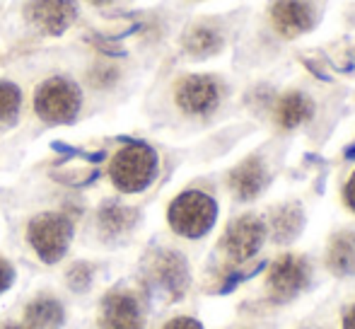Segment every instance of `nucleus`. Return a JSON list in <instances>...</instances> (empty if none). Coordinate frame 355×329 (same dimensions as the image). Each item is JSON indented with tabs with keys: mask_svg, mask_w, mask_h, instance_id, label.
Returning <instances> with one entry per match:
<instances>
[{
	"mask_svg": "<svg viewBox=\"0 0 355 329\" xmlns=\"http://www.w3.org/2000/svg\"><path fill=\"white\" fill-rule=\"evenodd\" d=\"M312 117H314V102L304 92H297V90L285 92L276 102V109H273V119H276L278 128H283V131L297 128L300 124L309 121Z\"/></svg>",
	"mask_w": 355,
	"mask_h": 329,
	"instance_id": "12",
	"label": "nucleus"
},
{
	"mask_svg": "<svg viewBox=\"0 0 355 329\" xmlns=\"http://www.w3.org/2000/svg\"><path fill=\"white\" fill-rule=\"evenodd\" d=\"M312 276L309 262L300 254H283L268 269V291L278 303L293 301L300 291H304Z\"/></svg>",
	"mask_w": 355,
	"mask_h": 329,
	"instance_id": "6",
	"label": "nucleus"
},
{
	"mask_svg": "<svg viewBox=\"0 0 355 329\" xmlns=\"http://www.w3.org/2000/svg\"><path fill=\"white\" fill-rule=\"evenodd\" d=\"M19 107H22V94L17 85L0 81V126H10L17 119Z\"/></svg>",
	"mask_w": 355,
	"mask_h": 329,
	"instance_id": "18",
	"label": "nucleus"
},
{
	"mask_svg": "<svg viewBox=\"0 0 355 329\" xmlns=\"http://www.w3.org/2000/svg\"><path fill=\"white\" fill-rule=\"evenodd\" d=\"M227 184L232 189V194L242 201H252L263 192V187L268 184V169L266 162L261 158H247L244 162H239L232 172L227 174Z\"/></svg>",
	"mask_w": 355,
	"mask_h": 329,
	"instance_id": "10",
	"label": "nucleus"
},
{
	"mask_svg": "<svg viewBox=\"0 0 355 329\" xmlns=\"http://www.w3.org/2000/svg\"><path fill=\"white\" fill-rule=\"evenodd\" d=\"M162 329H203V325L193 317H174Z\"/></svg>",
	"mask_w": 355,
	"mask_h": 329,
	"instance_id": "20",
	"label": "nucleus"
},
{
	"mask_svg": "<svg viewBox=\"0 0 355 329\" xmlns=\"http://www.w3.org/2000/svg\"><path fill=\"white\" fill-rule=\"evenodd\" d=\"M343 329H355V305L346 312V320H343Z\"/></svg>",
	"mask_w": 355,
	"mask_h": 329,
	"instance_id": "22",
	"label": "nucleus"
},
{
	"mask_svg": "<svg viewBox=\"0 0 355 329\" xmlns=\"http://www.w3.org/2000/svg\"><path fill=\"white\" fill-rule=\"evenodd\" d=\"M218 218V203L206 192H184L169 203L167 221L172 230L189 240H198L206 233H211Z\"/></svg>",
	"mask_w": 355,
	"mask_h": 329,
	"instance_id": "2",
	"label": "nucleus"
},
{
	"mask_svg": "<svg viewBox=\"0 0 355 329\" xmlns=\"http://www.w3.org/2000/svg\"><path fill=\"white\" fill-rule=\"evenodd\" d=\"M314 19L317 15L312 0H276L271 5V24L285 39L307 34L314 27Z\"/></svg>",
	"mask_w": 355,
	"mask_h": 329,
	"instance_id": "8",
	"label": "nucleus"
},
{
	"mask_svg": "<svg viewBox=\"0 0 355 329\" xmlns=\"http://www.w3.org/2000/svg\"><path fill=\"white\" fill-rule=\"evenodd\" d=\"M157 273H159V281H162L164 288L174 293V296H182L189 286V269L187 262L179 257L177 252H167L159 257L157 262Z\"/></svg>",
	"mask_w": 355,
	"mask_h": 329,
	"instance_id": "15",
	"label": "nucleus"
},
{
	"mask_svg": "<svg viewBox=\"0 0 355 329\" xmlns=\"http://www.w3.org/2000/svg\"><path fill=\"white\" fill-rule=\"evenodd\" d=\"M102 329H143L138 301L131 293H112L102 305Z\"/></svg>",
	"mask_w": 355,
	"mask_h": 329,
	"instance_id": "11",
	"label": "nucleus"
},
{
	"mask_svg": "<svg viewBox=\"0 0 355 329\" xmlns=\"http://www.w3.org/2000/svg\"><path fill=\"white\" fill-rule=\"evenodd\" d=\"M343 196H346L348 208H351V211L355 213V172L351 174V179H348L346 189H343Z\"/></svg>",
	"mask_w": 355,
	"mask_h": 329,
	"instance_id": "21",
	"label": "nucleus"
},
{
	"mask_svg": "<svg viewBox=\"0 0 355 329\" xmlns=\"http://www.w3.org/2000/svg\"><path fill=\"white\" fill-rule=\"evenodd\" d=\"M92 3H109V0H92Z\"/></svg>",
	"mask_w": 355,
	"mask_h": 329,
	"instance_id": "24",
	"label": "nucleus"
},
{
	"mask_svg": "<svg viewBox=\"0 0 355 329\" xmlns=\"http://www.w3.org/2000/svg\"><path fill=\"white\" fill-rule=\"evenodd\" d=\"M27 240L39 259L53 264L68 252L73 240V226L61 213H42L27 228Z\"/></svg>",
	"mask_w": 355,
	"mask_h": 329,
	"instance_id": "4",
	"label": "nucleus"
},
{
	"mask_svg": "<svg viewBox=\"0 0 355 329\" xmlns=\"http://www.w3.org/2000/svg\"><path fill=\"white\" fill-rule=\"evenodd\" d=\"M0 329H22V327H15V325H3Z\"/></svg>",
	"mask_w": 355,
	"mask_h": 329,
	"instance_id": "23",
	"label": "nucleus"
},
{
	"mask_svg": "<svg viewBox=\"0 0 355 329\" xmlns=\"http://www.w3.org/2000/svg\"><path fill=\"white\" fill-rule=\"evenodd\" d=\"M159 169L157 153L143 143H128L114 153L109 162V177L112 184L123 194L145 192L155 182Z\"/></svg>",
	"mask_w": 355,
	"mask_h": 329,
	"instance_id": "1",
	"label": "nucleus"
},
{
	"mask_svg": "<svg viewBox=\"0 0 355 329\" xmlns=\"http://www.w3.org/2000/svg\"><path fill=\"white\" fill-rule=\"evenodd\" d=\"M223 34L211 24H196L187 32L184 37V49L191 56H213L223 49Z\"/></svg>",
	"mask_w": 355,
	"mask_h": 329,
	"instance_id": "16",
	"label": "nucleus"
},
{
	"mask_svg": "<svg viewBox=\"0 0 355 329\" xmlns=\"http://www.w3.org/2000/svg\"><path fill=\"white\" fill-rule=\"evenodd\" d=\"M327 267L336 276H353L355 273V233H336L327 249Z\"/></svg>",
	"mask_w": 355,
	"mask_h": 329,
	"instance_id": "14",
	"label": "nucleus"
},
{
	"mask_svg": "<svg viewBox=\"0 0 355 329\" xmlns=\"http://www.w3.org/2000/svg\"><path fill=\"white\" fill-rule=\"evenodd\" d=\"M15 281V269L10 267V262H5L3 257H0V293H5L10 286H12Z\"/></svg>",
	"mask_w": 355,
	"mask_h": 329,
	"instance_id": "19",
	"label": "nucleus"
},
{
	"mask_svg": "<svg viewBox=\"0 0 355 329\" xmlns=\"http://www.w3.org/2000/svg\"><path fill=\"white\" fill-rule=\"evenodd\" d=\"M263 240H266V223L254 213H247L230 223L220 247L232 264H244L261 249Z\"/></svg>",
	"mask_w": 355,
	"mask_h": 329,
	"instance_id": "5",
	"label": "nucleus"
},
{
	"mask_svg": "<svg viewBox=\"0 0 355 329\" xmlns=\"http://www.w3.org/2000/svg\"><path fill=\"white\" fill-rule=\"evenodd\" d=\"M83 107L80 87L68 78H49L34 92V112L49 124H71Z\"/></svg>",
	"mask_w": 355,
	"mask_h": 329,
	"instance_id": "3",
	"label": "nucleus"
},
{
	"mask_svg": "<svg viewBox=\"0 0 355 329\" xmlns=\"http://www.w3.org/2000/svg\"><path fill=\"white\" fill-rule=\"evenodd\" d=\"M304 228V211L300 203H283L273 208L271 213V235L278 245H288L302 233Z\"/></svg>",
	"mask_w": 355,
	"mask_h": 329,
	"instance_id": "13",
	"label": "nucleus"
},
{
	"mask_svg": "<svg viewBox=\"0 0 355 329\" xmlns=\"http://www.w3.org/2000/svg\"><path fill=\"white\" fill-rule=\"evenodd\" d=\"M27 17L42 32L61 34L75 19V5L73 0H32L27 5Z\"/></svg>",
	"mask_w": 355,
	"mask_h": 329,
	"instance_id": "9",
	"label": "nucleus"
},
{
	"mask_svg": "<svg viewBox=\"0 0 355 329\" xmlns=\"http://www.w3.org/2000/svg\"><path fill=\"white\" fill-rule=\"evenodd\" d=\"M27 320L32 322L34 327H46V329H53L58 322L63 320V310L56 301L51 298H42V301L32 303L27 312Z\"/></svg>",
	"mask_w": 355,
	"mask_h": 329,
	"instance_id": "17",
	"label": "nucleus"
},
{
	"mask_svg": "<svg viewBox=\"0 0 355 329\" xmlns=\"http://www.w3.org/2000/svg\"><path fill=\"white\" fill-rule=\"evenodd\" d=\"M220 83L211 76H187L174 87L177 107L191 117H206L213 114L220 104Z\"/></svg>",
	"mask_w": 355,
	"mask_h": 329,
	"instance_id": "7",
	"label": "nucleus"
}]
</instances>
